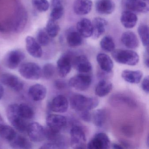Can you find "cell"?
Wrapping results in <instances>:
<instances>
[{
    "instance_id": "1",
    "label": "cell",
    "mask_w": 149,
    "mask_h": 149,
    "mask_svg": "<svg viewBox=\"0 0 149 149\" xmlns=\"http://www.w3.org/2000/svg\"><path fill=\"white\" fill-rule=\"evenodd\" d=\"M99 102L96 97H88L80 94L73 95L70 99L72 109L79 112L93 109L97 107Z\"/></svg>"
},
{
    "instance_id": "2",
    "label": "cell",
    "mask_w": 149,
    "mask_h": 149,
    "mask_svg": "<svg viewBox=\"0 0 149 149\" xmlns=\"http://www.w3.org/2000/svg\"><path fill=\"white\" fill-rule=\"evenodd\" d=\"M6 115L10 123L17 130L22 132L26 131L28 125L21 116L19 105L16 104H10L7 109Z\"/></svg>"
},
{
    "instance_id": "3",
    "label": "cell",
    "mask_w": 149,
    "mask_h": 149,
    "mask_svg": "<svg viewBox=\"0 0 149 149\" xmlns=\"http://www.w3.org/2000/svg\"><path fill=\"white\" fill-rule=\"evenodd\" d=\"M112 57L116 61L121 64L135 66L139 61V56L135 51L118 49L112 51Z\"/></svg>"
},
{
    "instance_id": "4",
    "label": "cell",
    "mask_w": 149,
    "mask_h": 149,
    "mask_svg": "<svg viewBox=\"0 0 149 149\" xmlns=\"http://www.w3.org/2000/svg\"><path fill=\"white\" fill-rule=\"evenodd\" d=\"M19 71L24 78L28 80H39L42 76L41 68L35 63H26L22 64L19 68Z\"/></svg>"
},
{
    "instance_id": "5",
    "label": "cell",
    "mask_w": 149,
    "mask_h": 149,
    "mask_svg": "<svg viewBox=\"0 0 149 149\" xmlns=\"http://www.w3.org/2000/svg\"><path fill=\"white\" fill-rule=\"evenodd\" d=\"M91 82L92 78L89 75L80 73L70 78L69 85L77 90L84 91L89 88Z\"/></svg>"
},
{
    "instance_id": "6",
    "label": "cell",
    "mask_w": 149,
    "mask_h": 149,
    "mask_svg": "<svg viewBox=\"0 0 149 149\" xmlns=\"http://www.w3.org/2000/svg\"><path fill=\"white\" fill-rule=\"evenodd\" d=\"M70 143L74 149L85 148L86 137L82 129L78 126H74L70 130Z\"/></svg>"
},
{
    "instance_id": "7",
    "label": "cell",
    "mask_w": 149,
    "mask_h": 149,
    "mask_svg": "<svg viewBox=\"0 0 149 149\" xmlns=\"http://www.w3.org/2000/svg\"><path fill=\"white\" fill-rule=\"evenodd\" d=\"M0 82L17 92L22 90L24 86V82L18 77L9 73L0 75Z\"/></svg>"
},
{
    "instance_id": "8",
    "label": "cell",
    "mask_w": 149,
    "mask_h": 149,
    "mask_svg": "<svg viewBox=\"0 0 149 149\" xmlns=\"http://www.w3.org/2000/svg\"><path fill=\"white\" fill-rule=\"evenodd\" d=\"M25 54L20 50L10 51L6 56L4 60L5 66L10 69H15L24 60Z\"/></svg>"
},
{
    "instance_id": "9",
    "label": "cell",
    "mask_w": 149,
    "mask_h": 149,
    "mask_svg": "<svg viewBox=\"0 0 149 149\" xmlns=\"http://www.w3.org/2000/svg\"><path fill=\"white\" fill-rule=\"evenodd\" d=\"M30 140L40 142L46 139V128L36 122L31 123L28 125L26 130Z\"/></svg>"
},
{
    "instance_id": "10",
    "label": "cell",
    "mask_w": 149,
    "mask_h": 149,
    "mask_svg": "<svg viewBox=\"0 0 149 149\" xmlns=\"http://www.w3.org/2000/svg\"><path fill=\"white\" fill-rule=\"evenodd\" d=\"M110 140L107 134L99 132L88 143L87 147L91 149H107L110 148Z\"/></svg>"
},
{
    "instance_id": "11",
    "label": "cell",
    "mask_w": 149,
    "mask_h": 149,
    "mask_svg": "<svg viewBox=\"0 0 149 149\" xmlns=\"http://www.w3.org/2000/svg\"><path fill=\"white\" fill-rule=\"evenodd\" d=\"M47 127L55 132L60 131L66 126L67 123L66 118L64 116L56 114H51L46 118Z\"/></svg>"
},
{
    "instance_id": "12",
    "label": "cell",
    "mask_w": 149,
    "mask_h": 149,
    "mask_svg": "<svg viewBox=\"0 0 149 149\" xmlns=\"http://www.w3.org/2000/svg\"><path fill=\"white\" fill-rule=\"evenodd\" d=\"M72 58L70 55L65 54L60 57L57 62V69L59 76L64 77L69 74L72 67Z\"/></svg>"
},
{
    "instance_id": "13",
    "label": "cell",
    "mask_w": 149,
    "mask_h": 149,
    "mask_svg": "<svg viewBox=\"0 0 149 149\" xmlns=\"http://www.w3.org/2000/svg\"><path fill=\"white\" fill-rule=\"evenodd\" d=\"M69 103L67 98L62 95H59L52 100L49 104L50 109L56 113H64L68 110Z\"/></svg>"
},
{
    "instance_id": "14",
    "label": "cell",
    "mask_w": 149,
    "mask_h": 149,
    "mask_svg": "<svg viewBox=\"0 0 149 149\" xmlns=\"http://www.w3.org/2000/svg\"><path fill=\"white\" fill-rule=\"evenodd\" d=\"M28 21V14L25 8L19 7L16 13L14 22L13 29L15 32H20L25 28Z\"/></svg>"
},
{
    "instance_id": "15",
    "label": "cell",
    "mask_w": 149,
    "mask_h": 149,
    "mask_svg": "<svg viewBox=\"0 0 149 149\" xmlns=\"http://www.w3.org/2000/svg\"><path fill=\"white\" fill-rule=\"evenodd\" d=\"M124 5L128 11L133 13H146L149 12V7L142 0H125Z\"/></svg>"
},
{
    "instance_id": "16",
    "label": "cell",
    "mask_w": 149,
    "mask_h": 149,
    "mask_svg": "<svg viewBox=\"0 0 149 149\" xmlns=\"http://www.w3.org/2000/svg\"><path fill=\"white\" fill-rule=\"evenodd\" d=\"M26 49L28 53L35 58H40L42 54L41 46L38 42L31 36H28L26 39Z\"/></svg>"
},
{
    "instance_id": "17",
    "label": "cell",
    "mask_w": 149,
    "mask_h": 149,
    "mask_svg": "<svg viewBox=\"0 0 149 149\" xmlns=\"http://www.w3.org/2000/svg\"><path fill=\"white\" fill-rule=\"evenodd\" d=\"M73 63L75 68L80 73L88 74L92 70V65L85 56H77L73 61Z\"/></svg>"
},
{
    "instance_id": "18",
    "label": "cell",
    "mask_w": 149,
    "mask_h": 149,
    "mask_svg": "<svg viewBox=\"0 0 149 149\" xmlns=\"http://www.w3.org/2000/svg\"><path fill=\"white\" fill-rule=\"evenodd\" d=\"M47 88L40 84H34L29 89L28 94L30 98L36 102L42 101L46 97Z\"/></svg>"
},
{
    "instance_id": "19",
    "label": "cell",
    "mask_w": 149,
    "mask_h": 149,
    "mask_svg": "<svg viewBox=\"0 0 149 149\" xmlns=\"http://www.w3.org/2000/svg\"><path fill=\"white\" fill-rule=\"evenodd\" d=\"M93 32L91 36L94 39H97L104 33L107 26L106 20L102 18H95L92 21Z\"/></svg>"
},
{
    "instance_id": "20",
    "label": "cell",
    "mask_w": 149,
    "mask_h": 149,
    "mask_svg": "<svg viewBox=\"0 0 149 149\" xmlns=\"http://www.w3.org/2000/svg\"><path fill=\"white\" fill-rule=\"evenodd\" d=\"M115 8L112 0H97L96 1V10L100 14H111L114 12Z\"/></svg>"
},
{
    "instance_id": "21",
    "label": "cell",
    "mask_w": 149,
    "mask_h": 149,
    "mask_svg": "<svg viewBox=\"0 0 149 149\" xmlns=\"http://www.w3.org/2000/svg\"><path fill=\"white\" fill-rule=\"evenodd\" d=\"M91 0H76L74 4V11L77 15L88 14L92 7Z\"/></svg>"
},
{
    "instance_id": "22",
    "label": "cell",
    "mask_w": 149,
    "mask_h": 149,
    "mask_svg": "<svg viewBox=\"0 0 149 149\" xmlns=\"http://www.w3.org/2000/svg\"><path fill=\"white\" fill-rule=\"evenodd\" d=\"M77 30L84 38L91 37L93 32L92 22L88 19H82L77 24Z\"/></svg>"
},
{
    "instance_id": "23",
    "label": "cell",
    "mask_w": 149,
    "mask_h": 149,
    "mask_svg": "<svg viewBox=\"0 0 149 149\" xmlns=\"http://www.w3.org/2000/svg\"><path fill=\"white\" fill-rule=\"evenodd\" d=\"M121 41L125 47L131 49L136 48L139 45L138 39L136 36L131 31L124 33L121 37Z\"/></svg>"
},
{
    "instance_id": "24",
    "label": "cell",
    "mask_w": 149,
    "mask_h": 149,
    "mask_svg": "<svg viewBox=\"0 0 149 149\" xmlns=\"http://www.w3.org/2000/svg\"><path fill=\"white\" fill-rule=\"evenodd\" d=\"M138 21L137 15L133 12L126 11L123 12L120 17V21L123 26L127 29L134 27Z\"/></svg>"
},
{
    "instance_id": "25",
    "label": "cell",
    "mask_w": 149,
    "mask_h": 149,
    "mask_svg": "<svg viewBox=\"0 0 149 149\" xmlns=\"http://www.w3.org/2000/svg\"><path fill=\"white\" fill-rule=\"evenodd\" d=\"M9 143L11 147L15 149H29L32 147V144L26 138L17 133Z\"/></svg>"
},
{
    "instance_id": "26",
    "label": "cell",
    "mask_w": 149,
    "mask_h": 149,
    "mask_svg": "<svg viewBox=\"0 0 149 149\" xmlns=\"http://www.w3.org/2000/svg\"><path fill=\"white\" fill-rule=\"evenodd\" d=\"M143 73L140 70H126L122 73V77L127 82L131 84H138L143 77Z\"/></svg>"
},
{
    "instance_id": "27",
    "label": "cell",
    "mask_w": 149,
    "mask_h": 149,
    "mask_svg": "<svg viewBox=\"0 0 149 149\" xmlns=\"http://www.w3.org/2000/svg\"><path fill=\"white\" fill-rule=\"evenodd\" d=\"M97 61L103 71L107 73L111 72L113 68V62L110 57L106 54L100 53L97 56Z\"/></svg>"
},
{
    "instance_id": "28",
    "label": "cell",
    "mask_w": 149,
    "mask_h": 149,
    "mask_svg": "<svg viewBox=\"0 0 149 149\" xmlns=\"http://www.w3.org/2000/svg\"><path fill=\"white\" fill-rule=\"evenodd\" d=\"M113 85L109 81L102 80L97 85L95 89L96 95L100 97L105 96L112 90Z\"/></svg>"
},
{
    "instance_id": "29",
    "label": "cell",
    "mask_w": 149,
    "mask_h": 149,
    "mask_svg": "<svg viewBox=\"0 0 149 149\" xmlns=\"http://www.w3.org/2000/svg\"><path fill=\"white\" fill-rule=\"evenodd\" d=\"M67 42L69 46L73 47H78L83 43V37L77 31L70 30L67 35Z\"/></svg>"
},
{
    "instance_id": "30",
    "label": "cell",
    "mask_w": 149,
    "mask_h": 149,
    "mask_svg": "<svg viewBox=\"0 0 149 149\" xmlns=\"http://www.w3.org/2000/svg\"><path fill=\"white\" fill-rule=\"evenodd\" d=\"M106 118V113L104 109H98L91 114V120L97 126H102L105 123Z\"/></svg>"
},
{
    "instance_id": "31",
    "label": "cell",
    "mask_w": 149,
    "mask_h": 149,
    "mask_svg": "<svg viewBox=\"0 0 149 149\" xmlns=\"http://www.w3.org/2000/svg\"><path fill=\"white\" fill-rule=\"evenodd\" d=\"M16 133L15 130L8 125L4 124L0 126V137L8 142L14 137Z\"/></svg>"
},
{
    "instance_id": "32",
    "label": "cell",
    "mask_w": 149,
    "mask_h": 149,
    "mask_svg": "<svg viewBox=\"0 0 149 149\" xmlns=\"http://www.w3.org/2000/svg\"><path fill=\"white\" fill-rule=\"evenodd\" d=\"M45 29L50 37L54 38L58 35L60 27L56 20L50 19L47 22Z\"/></svg>"
},
{
    "instance_id": "33",
    "label": "cell",
    "mask_w": 149,
    "mask_h": 149,
    "mask_svg": "<svg viewBox=\"0 0 149 149\" xmlns=\"http://www.w3.org/2000/svg\"><path fill=\"white\" fill-rule=\"evenodd\" d=\"M20 114L25 120L32 119L34 116V111L33 108L27 104L22 103L19 105Z\"/></svg>"
},
{
    "instance_id": "34",
    "label": "cell",
    "mask_w": 149,
    "mask_h": 149,
    "mask_svg": "<svg viewBox=\"0 0 149 149\" xmlns=\"http://www.w3.org/2000/svg\"><path fill=\"white\" fill-rule=\"evenodd\" d=\"M149 27L147 25L142 24L138 28V33L144 47H148L149 45Z\"/></svg>"
},
{
    "instance_id": "35",
    "label": "cell",
    "mask_w": 149,
    "mask_h": 149,
    "mask_svg": "<svg viewBox=\"0 0 149 149\" xmlns=\"http://www.w3.org/2000/svg\"><path fill=\"white\" fill-rule=\"evenodd\" d=\"M101 48L106 52H112L115 50V44L111 36H104L100 42Z\"/></svg>"
},
{
    "instance_id": "36",
    "label": "cell",
    "mask_w": 149,
    "mask_h": 149,
    "mask_svg": "<svg viewBox=\"0 0 149 149\" xmlns=\"http://www.w3.org/2000/svg\"><path fill=\"white\" fill-rule=\"evenodd\" d=\"M50 36L46 29H40L37 33L36 39L38 43L42 46H47L50 42Z\"/></svg>"
},
{
    "instance_id": "37",
    "label": "cell",
    "mask_w": 149,
    "mask_h": 149,
    "mask_svg": "<svg viewBox=\"0 0 149 149\" xmlns=\"http://www.w3.org/2000/svg\"><path fill=\"white\" fill-rule=\"evenodd\" d=\"M34 7L39 12H47L49 8V4L47 0H32Z\"/></svg>"
},
{
    "instance_id": "38",
    "label": "cell",
    "mask_w": 149,
    "mask_h": 149,
    "mask_svg": "<svg viewBox=\"0 0 149 149\" xmlns=\"http://www.w3.org/2000/svg\"><path fill=\"white\" fill-rule=\"evenodd\" d=\"M42 76L46 79H49L54 76L55 73V67L52 63H47L43 66Z\"/></svg>"
},
{
    "instance_id": "39",
    "label": "cell",
    "mask_w": 149,
    "mask_h": 149,
    "mask_svg": "<svg viewBox=\"0 0 149 149\" xmlns=\"http://www.w3.org/2000/svg\"><path fill=\"white\" fill-rule=\"evenodd\" d=\"M64 13V6L55 7L51 8L50 19L57 21L60 19Z\"/></svg>"
},
{
    "instance_id": "40",
    "label": "cell",
    "mask_w": 149,
    "mask_h": 149,
    "mask_svg": "<svg viewBox=\"0 0 149 149\" xmlns=\"http://www.w3.org/2000/svg\"><path fill=\"white\" fill-rule=\"evenodd\" d=\"M141 87L143 90L146 93H149V77H145L141 84Z\"/></svg>"
},
{
    "instance_id": "41",
    "label": "cell",
    "mask_w": 149,
    "mask_h": 149,
    "mask_svg": "<svg viewBox=\"0 0 149 149\" xmlns=\"http://www.w3.org/2000/svg\"><path fill=\"white\" fill-rule=\"evenodd\" d=\"M81 112L82 118L85 122H90L91 121V114L89 111H85Z\"/></svg>"
},
{
    "instance_id": "42",
    "label": "cell",
    "mask_w": 149,
    "mask_h": 149,
    "mask_svg": "<svg viewBox=\"0 0 149 149\" xmlns=\"http://www.w3.org/2000/svg\"><path fill=\"white\" fill-rule=\"evenodd\" d=\"M40 149H59L58 146L52 142L46 143L42 146Z\"/></svg>"
},
{
    "instance_id": "43",
    "label": "cell",
    "mask_w": 149,
    "mask_h": 149,
    "mask_svg": "<svg viewBox=\"0 0 149 149\" xmlns=\"http://www.w3.org/2000/svg\"><path fill=\"white\" fill-rule=\"evenodd\" d=\"M63 1L64 0H51V8L54 7L63 6Z\"/></svg>"
},
{
    "instance_id": "44",
    "label": "cell",
    "mask_w": 149,
    "mask_h": 149,
    "mask_svg": "<svg viewBox=\"0 0 149 149\" xmlns=\"http://www.w3.org/2000/svg\"><path fill=\"white\" fill-rule=\"evenodd\" d=\"M55 86L58 89H62L65 87V83L63 81L57 80L55 83Z\"/></svg>"
},
{
    "instance_id": "45",
    "label": "cell",
    "mask_w": 149,
    "mask_h": 149,
    "mask_svg": "<svg viewBox=\"0 0 149 149\" xmlns=\"http://www.w3.org/2000/svg\"><path fill=\"white\" fill-rule=\"evenodd\" d=\"M4 94V89L3 86L0 84V100L2 98Z\"/></svg>"
},
{
    "instance_id": "46",
    "label": "cell",
    "mask_w": 149,
    "mask_h": 149,
    "mask_svg": "<svg viewBox=\"0 0 149 149\" xmlns=\"http://www.w3.org/2000/svg\"><path fill=\"white\" fill-rule=\"evenodd\" d=\"M112 147L114 149H123V147H122L120 145L114 143L112 145Z\"/></svg>"
},
{
    "instance_id": "47",
    "label": "cell",
    "mask_w": 149,
    "mask_h": 149,
    "mask_svg": "<svg viewBox=\"0 0 149 149\" xmlns=\"http://www.w3.org/2000/svg\"><path fill=\"white\" fill-rule=\"evenodd\" d=\"M4 124V120L1 116L0 115V126Z\"/></svg>"
},
{
    "instance_id": "48",
    "label": "cell",
    "mask_w": 149,
    "mask_h": 149,
    "mask_svg": "<svg viewBox=\"0 0 149 149\" xmlns=\"http://www.w3.org/2000/svg\"><path fill=\"white\" fill-rule=\"evenodd\" d=\"M3 30V29L1 27H0V31H1Z\"/></svg>"
},
{
    "instance_id": "49",
    "label": "cell",
    "mask_w": 149,
    "mask_h": 149,
    "mask_svg": "<svg viewBox=\"0 0 149 149\" xmlns=\"http://www.w3.org/2000/svg\"><path fill=\"white\" fill-rule=\"evenodd\" d=\"M143 1H148V0H142Z\"/></svg>"
}]
</instances>
